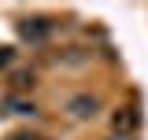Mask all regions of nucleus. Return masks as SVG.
Returning a JSON list of instances; mask_svg holds the SVG:
<instances>
[{
  "mask_svg": "<svg viewBox=\"0 0 148 140\" xmlns=\"http://www.w3.org/2000/svg\"><path fill=\"white\" fill-rule=\"evenodd\" d=\"M15 85H18V88H26V85H34V74H15Z\"/></svg>",
  "mask_w": 148,
  "mask_h": 140,
  "instance_id": "obj_4",
  "label": "nucleus"
},
{
  "mask_svg": "<svg viewBox=\"0 0 148 140\" xmlns=\"http://www.w3.org/2000/svg\"><path fill=\"white\" fill-rule=\"evenodd\" d=\"M8 140H41V137H37V133H11Z\"/></svg>",
  "mask_w": 148,
  "mask_h": 140,
  "instance_id": "obj_5",
  "label": "nucleus"
},
{
  "mask_svg": "<svg viewBox=\"0 0 148 140\" xmlns=\"http://www.w3.org/2000/svg\"><path fill=\"white\" fill-rule=\"evenodd\" d=\"M137 122H141L137 107H122V111L115 114V129H122V133H130V129H137Z\"/></svg>",
  "mask_w": 148,
  "mask_h": 140,
  "instance_id": "obj_3",
  "label": "nucleus"
},
{
  "mask_svg": "<svg viewBox=\"0 0 148 140\" xmlns=\"http://www.w3.org/2000/svg\"><path fill=\"white\" fill-rule=\"evenodd\" d=\"M11 55H15L11 48H0V67H8V63H11Z\"/></svg>",
  "mask_w": 148,
  "mask_h": 140,
  "instance_id": "obj_6",
  "label": "nucleus"
},
{
  "mask_svg": "<svg viewBox=\"0 0 148 140\" xmlns=\"http://www.w3.org/2000/svg\"><path fill=\"white\" fill-rule=\"evenodd\" d=\"M67 111H71L74 118H92L96 114V96H74L71 103H67Z\"/></svg>",
  "mask_w": 148,
  "mask_h": 140,
  "instance_id": "obj_2",
  "label": "nucleus"
},
{
  "mask_svg": "<svg viewBox=\"0 0 148 140\" xmlns=\"http://www.w3.org/2000/svg\"><path fill=\"white\" fill-rule=\"evenodd\" d=\"M115 140H130V137H115Z\"/></svg>",
  "mask_w": 148,
  "mask_h": 140,
  "instance_id": "obj_7",
  "label": "nucleus"
},
{
  "mask_svg": "<svg viewBox=\"0 0 148 140\" xmlns=\"http://www.w3.org/2000/svg\"><path fill=\"white\" fill-rule=\"evenodd\" d=\"M48 30H52L48 18H26V22H18V33L26 37V41H45Z\"/></svg>",
  "mask_w": 148,
  "mask_h": 140,
  "instance_id": "obj_1",
  "label": "nucleus"
}]
</instances>
